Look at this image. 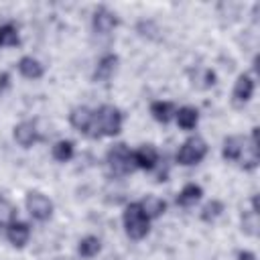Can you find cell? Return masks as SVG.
Segmentation results:
<instances>
[{"label": "cell", "mask_w": 260, "mask_h": 260, "mask_svg": "<svg viewBox=\"0 0 260 260\" xmlns=\"http://www.w3.org/2000/svg\"><path fill=\"white\" fill-rule=\"evenodd\" d=\"M93 138L100 136H116L122 130V112L110 104H104L98 112H93V124H91Z\"/></svg>", "instance_id": "1"}, {"label": "cell", "mask_w": 260, "mask_h": 260, "mask_svg": "<svg viewBox=\"0 0 260 260\" xmlns=\"http://www.w3.org/2000/svg\"><path fill=\"white\" fill-rule=\"evenodd\" d=\"M124 228L132 240H142L150 230V217L138 203H128L124 209Z\"/></svg>", "instance_id": "2"}, {"label": "cell", "mask_w": 260, "mask_h": 260, "mask_svg": "<svg viewBox=\"0 0 260 260\" xmlns=\"http://www.w3.org/2000/svg\"><path fill=\"white\" fill-rule=\"evenodd\" d=\"M106 162H108V169L112 171V175L116 177H124L128 173H132L134 169V160H132V150L128 144L124 142H118L114 144L108 154H106Z\"/></svg>", "instance_id": "3"}, {"label": "cell", "mask_w": 260, "mask_h": 260, "mask_svg": "<svg viewBox=\"0 0 260 260\" xmlns=\"http://www.w3.org/2000/svg\"><path fill=\"white\" fill-rule=\"evenodd\" d=\"M207 154V144L203 138L199 136H191L187 138L181 148L177 150V162L183 165V167H191V165H197L203 160V156Z\"/></svg>", "instance_id": "4"}, {"label": "cell", "mask_w": 260, "mask_h": 260, "mask_svg": "<svg viewBox=\"0 0 260 260\" xmlns=\"http://www.w3.org/2000/svg\"><path fill=\"white\" fill-rule=\"evenodd\" d=\"M24 203H26V211L37 221H47L53 215V201L47 195L39 193V191H30L26 195V201Z\"/></svg>", "instance_id": "5"}, {"label": "cell", "mask_w": 260, "mask_h": 260, "mask_svg": "<svg viewBox=\"0 0 260 260\" xmlns=\"http://www.w3.org/2000/svg\"><path fill=\"white\" fill-rule=\"evenodd\" d=\"M252 93H254V79L248 73H242L236 79V85H234V91H232V102L236 106H244L246 102H250Z\"/></svg>", "instance_id": "6"}, {"label": "cell", "mask_w": 260, "mask_h": 260, "mask_svg": "<svg viewBox=\"0 0 260 260\" xmlns=\"http://www.w3.org/2000/svg\"><path fill=\"white\" fill-rule=\"evenodd\" d=\"M91 24H93V30H95V32L108 35V32H112V30L118 26V16H116L112 10H108V8L102 6V8H98V10L93 12Z\"/></svg>", "instance_id": "7"}, {"label": "cell", "mask_w": 260, "mask_h": 260, "mask_svg": "<svg viewBox=\"0 0 260 260\" xmlns=\"http://www.w3.org/2000/svg\"><path fill=\"white\" fill-rule=\"evenodd\" d=\"M132 160H134V167L144 169V171H150L158 162V150L152 144H142L138 150L132 152Z\"/></svg>", "instance_id": "8"}, {"label": "cell", "mask_w": 260, "mask_h": 260, "mask_svg": "<svg viewBox=\"0 0 260 260\" xmlns=\"http://www.w3.org/2000/svg\"><path fill=\"white\" fill-rule=\"evenodd\" d=\"M258 160H260V154H258V128H252V140L246 142L238 162L242 165V169H254L258 167Z\"/></svg>", "instance_id": "9"}, {"label": "cell", "mask_w": 260, "mask_h": 260, "mask_svg": "<svg viewBox=\"0 0 260 260\" xmlns=\"http://www.w3.org/2000/svg\"><path fill=\"white\" fill-rule=\"evenodd\" d=\"M69 122L75 130L83 132V134H89L91 130V124H93V112L87 108V106H77L71 110L69 114Z\"/></svg>", "instance_id": "10"}, {"label": "cell", "mask_w": 260, "mask_h": 260, "mask_svg": "<svg viewBox=\"0 0 260 260\" xmlns=\"http://www.w3.org/2000/svg\"><path fill=\"white\" fill-rule=\"evenodd\" d=\"M14 140L22 148H28L37 140H41V136H39V130H37V126L32 122H20V124L14 126Z\"/></svg>", "instance_id": "11"}, {"label": "cell", "mask_w": 260, "mask_h": 260, "mask_svg": "<svg viewBox=\"0 0 260 260\" xmlns=\"http://www.w3.org/2000/svg\"><path fill=\"white\" fill-rule=\"evenodd\" d=\"M6 238H8V242H10L12 246L22 248V246L28 242V238H30V228H28V223H24V221H12V223L6 228Z\"/></svg>", "instance_id": "12"}, {"label": "cell", "mask_w": 260, "mask_h": 260, "mask_svg": "<svg viewBox=\"0 0 260 260\" xmlns=\"http://www.w3.org/2000/svg\"><path fill=\"white\" fill-rule=\"evenodd\" d=\"M116 67H118V55H114V53L104 55L98 61V67L93 71V81H106V79H110L114 75Z\"/></svg>", "instance_id": "13"}, {"label": "cell", "mask_w": 260, "mask_h": 260, "mask_svg": "<svg viewBox=\"0 0 260 260\" xmlns=\"http://www.w3.org/2000/svg\"><path fill=\"white\" fill-rule=\"evenodd\" d=\"M201 197H203V189H201L199 185H195V183H187V185L179 191V195H177V205H181V207H191V205H195Z\"/></svg>", "instance_id": "14"}, {"label": "cell", "mask_w": 260, "mask_h": 260, "mask_svg": "<svg viewBox=\"0 0 260 260\" xmlns=\"http://www.w3.org/2000/svg\"><path fill=\"white\" fill-rule=\"evenodd\" d=\"M246 146V138L244 136H228L223 140V148H221V154L225 160H238L242 150Z\"/></svg>", "instance_id": "15"}, {"label": "cell", "mask_w": 260, "mask_h": 260, "mask_svg": "<svg viewBox=\"0 0 260 260\" xmlns=\"http://www.w3.org/2000/svg\"><path fill=\"white\" fill-rule=\"evenodd\" d=\"M18 71H20V75L26 77V79H41L43 73H45L43 65H41L35 57H22V59L18 61Z\"/></svg>", "instance_id": "16"}, {"label": "cell", "mask_w": 260, "mask_h": 260, "mask_svg": "<svg viewBox=\"0 0 260 260\" xmlns=\"http://www.w3.org/2000/svg\"><path fill=\"white\" fill-rule=\"evenodd\" d=\"M175 118L183 130H193L199 122V112L193 106H183V108H179V112H175Z\"/></svg>", "instance_id": "17"}, {"label": "cell", "mask_w": 260, "mask_h": 260, "mask_svg": "<svg viewBox=\"0 0 260 260\" xmlns=\"http://www.w3.org/2000/svg\"><path fill=\"white\" fill-rule=\"evenodd\" d=\"M138 205L142 207V211H144L148 217H158V215H162L165 209H167L165 199H160V197H156V195H146L142 201H138Z\"/></svg>", "instance_id": "18"}, {"label": "cell", "mask_w": 260, "mask_h": 260, "mask_svg": "<svg viewBox=\"0 0 260 260\" xmlns=\"http://www.w3.org/2000/svg\"><path fill=\"white\" fill-rule=\"evenodd\" d=\"M150 114L156 122L167 124L175 116V106H173V102H152L150 104Z\"/></svg>", "instance_id": "19"}, {"label": "cell", "mask_w": 260, "mask_h": 260, "mask_svg": "<svg viewBox=\"0 0 260 260\" xmlns=\"http://www.w3.org/2000/svg\"><path fill=\"white\" fill-rule=\"evenodd\" d=\"M79 254L83 256V258H93V256H98L100 254V250H102V242H100V238H95V236H85L81 242H79Z\"/></svg>", "instance_id": "20"}, {"label": "cell", "mask_w": 260, "mask_h": 260, "mask_svg": "<svg viewBox=\"0 0 260 260\" xmlns=\"http://www.w3.org/2000/svg\"><path fill=\"white\" fill-rule=\"evenodd\" d=\"M73 142L71 140H59V142H55L53 144V148H51V154H53V158L55 160H59V162H67L71 156H73Z\"/></svg>", "instance_id": "21"}, {"label": "cell", "mask_w": 260, "mask_h": 260, "mask_svg": "<svg viewBox=\"0 0 260 260\" xmlns=\"http://www.w3.org/2000/svg\"><path fill=\"white\" fill-rule=\"evenodd\" d=\"M258 228H260V219H258V211L250 209L242 213V230L250 236H258Z\"/></svg>", "instance_id": "22"}, {"label": "cell", "mask_w": 260, "mask_h": 260, "mask_svg": "<svg viewBox=\"0 0 260 260\" xmlns=\"http://www.w3.org/2000/svg\"><path fill=\"white\" fill-rule=\"evenodd\" d=\"M20 43L18 30L12 24H4L0 26V47H16Z\"/></svg>", "instance_id": "23"}, {"label": "cell", "mask_w": 260, "mask_h": 260, "mask_svg": "<svg viewBox=\"0 0 260 260\" xmlns=\"http://www.w3.org/2000/svg\"><path fill=\"white\" fill-rule=\"evenodd\" d=\"M12 221H16V207L6 197H0V225L8 228Z\"/></svg>", "instance_id": "24"}, {"label": "cell", "mask_w": 260, "mask_h": 260, "mask_svg": "<svg viewBox=\"0 0 260 260\" xmlns=\"http://www.w3.org/2000/svg\"><path fill=\"white\" fill-rule=\"evenodd\" d=\"M221 211H223V203L217 201V199H213V201H209V203L203 205V209H201V219H203V221H213L215 217L221 215Z\"/></svg>", "instance_id": "25"}, {"label": "cell", "mask_w": 260, "mask_h": 260, "mask_svg": "<svg viewBox=\"0 0 260 260\" xmlns=\"http://www.w3.org/2000/svg\"><path fill=\"white\" fill-rule=\"evenodd\" d=\"M197 87H211L215 83V73L211 69H201L197 81H193Z\"/></svg>", "instance_id": "26"}, {"label": "cell", "mask_w": 260, "mask_h": 260, "mask_svg": "<svg viewBox=\"0 0 260 260\" xmlns=\"http://www.w3.org/2000/svg\"><path fill=\"white\" fill-rule=\"evenodd\" d=\"M238 260H256V256L248 250H242V252H238Z\"/></svg>", "instance_id": "27"}, {"label": "cell", "mask_w": 260, "mask_h": 260, "mask_svg": "<svg viewBox=\"0 0 260 260\" xmlns=\"http://www.w3.org/2000/svg\"><path fill=\"white\" fill-rule=\"evenodd\" d=\"M8 79H10V77H8V73H2V75H0V91L8 85Z\"/></svg>", "instance_id": "28"}]
</instances>
